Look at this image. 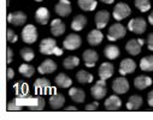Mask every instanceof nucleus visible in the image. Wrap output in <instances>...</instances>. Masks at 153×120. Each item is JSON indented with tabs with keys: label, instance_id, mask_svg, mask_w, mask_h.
Returning <instances> with one entry per match:
<instances>
[{
	"label": "nucleus",
	"instance_id": "f257e3e1",
	"mask_svg": "<svg viewBox=\"0 0 153 120\" xmlns=\"http://www.w3.org/2000/svg\"><path fill=\"white\" fill-rule=\"evenodd\" d=\"M39 49L42 54L45 55H62L63 54V49L58 48L57 42L54 38H50L46 37L39 45Z\"/></svg>",
	"mask_w": 153,
	"mask_h": 120
},
{
	"label": "nucleus",
	"instance_id": "f03ea898",
	"mask_svg": "<svg viewBox=\"0 0 153 120\" xmlns=\"http://www.w3.org/2000/svg\"><path fill=\"white\" fill-rule=\"evenodd\" d=\"M127 34V29L121 23L112 24L107 30V40L108 41H117V40L124 37Z\"/></svg>",
	"mask_w": 153,
	"mask_h": 120
},
{
	"label": "nucleus",
	"instance_id": "7ed1b4c3",
	"mask_svg": "<svg viewBox=\"0 0 153 120\" xmlns=\"http://www.w3.org/2000/svg\"><path fill=\"white\" fill-rule=\"evenodd\" d=\"M37 30L33 24H28L22 29V40L27 45H31L37 40Z\"/></svg>",
	"mask_w": 153,
	"mask_h": 120
},
{
	"label": "nucleus",
	"instance_id": "20e7f679",
	"mask_svg": "<svg viewBox=\"0 0 153 120\" xmlns=\"http://www.w3.org/2000/svg\"><path fill=\"white\" fill-rule=\"evenodd\" d=\"M82 45V40L81 36L77 34H70L66 36V38L63 41V47L68 51H75L79 49Z\"/></svg>",
	"mask_w": 153,
	"mask_h": 120
},
{
	"label": "nucleus",
	"instance_id": "39448f33",
	"mask_svg": "<svg viewBox=\"0 0 153 120\" xmlns=\"http://www.w3.org/2000/svg\"><path fill=\"white\" fill-rule=\"evenodd\" d=\"M91 94L97 100H101L106 96L107 89H106V81L105 79H101V78L99 79V81L91 88Z\"/></svg>",
	"mask_w": 153,
	"mask_h": 120
},
{
	"label": "nucleus",
	"instance_id": "423d86ee",
	"mask_svg": "<svg viewBox=\"0 0 153 120\" xmlns=\"http://www.w3.org/2000/svg\"><path fill=\"white\" fill-rule=\"evenodd\" d=\"M131 13L130 7L124 3H118L113 9V18L116 21H123L124 18L129 17Z\"/></svg>",
	"mask_w": 153,
	"mask_h": 120
},
{
	"label": "nucleus",
	"instance_id": "0eeeda50",
	"mask_svg": "<svg viewBox=\"0 0 153 120\" xmlns=\"http://www.w3.org/2000/svg\"><path fill=\"white\" fill-rule=\"evenodd\" d=\"M128 29L137 35L140 34H143L147 29V23L143 18H134V19H130L129 23H128Z\"/></svg>",
	"mask_w": 153,
	"mask_h": 120
},
{
	"label": "nucleus",
	"instance_id": "6e6552de",
	"mask_svg": "<svg viewBox=\"0 0 153 120\" xmlns=\"http://www.w3.org/2000/svg\"><path fill=\"white\" fill-rule=\"evenodd\" d=\"M143 43H145V41L142 38H131L127 42L126 49L130 55H139Z\"/></svg>",
	"mask_w": 153,
	"mask_h": 120
},
{
	"label": "nucleus",
	"instance_id": "1a4fd4ad",
	"mask_svg": "<svg viewBox=\"0 0 153 120\" xmlns=\"http://www.w3.org/2000/svg\"><path fill=\"white\" fill-rule=\"evenodd\" d=\"M112 90L116 94H126L129 90V82L127 81V78L123 76V77H118L116 79H113Z\"/></svg>",
	"mask_w": 153,
	"mask_h": 120
},
{
	"label": "nucleus",
	"instance_id": "9d476101",
	"mask_svg": "<svg viewBox=\"0 0 153 120\" xmlns=\"http://www.w3.org/2000/svg\"><path fill=\"white\" fill-rule=\"evenodd\" d=\"M34 89H35V93L37 95L47 94L52 89L51 82L46 78H39V79H36V81L34 82Z\"/></svg>",
	"mask_w": 153,
	"mask_h": 120
},
{
	"label": "nucleus",
	"instance_id": "9b49d317",
	"mask_svg": "<svg viewBox=\"0 0 153 120\" xmlns=\"http://www.w3.org/2000/svg\"><path fill=\"white\" fill-rule=\"evenodd\" d=\"M28 109L33 112H40L45 108V99L42 96H33L28 99Z\"/></svg>",
	"mask_w": 153,
	"mask_h": 120
},
{
	"label": "nucleus",
	"instance_id": "f8f14e48",
	"mask_svg": "<svg viewBox=\"0 0 153 120\" xmlns=\"http://www.w3.org/2000/svg\"><path fill=\"white\" fill-rule=\"evenodd\" d=\"M7 22L15 27H21L27 22V15L22 11H13V12L9 13Z\"/></svg>",
	"mask_w": 153,
	"mask_h": 120
},
{
	"label": "nucleus",
	"instance_id": "ddd939ff",
	"mask_svg": "<svg viewBox=\"0 0 153 120\" xmlns=\"http://www.w3.org/2000/svg\"><path fill=\"white\" fill-rule=\"evenodd\" d=\"M54 11L60 17H68L71 13V3L69 0H59L54 6Z\"/></svg>",
	"mask_w": 153,
	"mask_h": 120
},
{
	"label": "nucleus",
	"instance_id": "4468645a",
	"mask_svg": "<svg viewBox=\"0 0 153 120\" xmlns=\"http://www.w3.org/2000/svg\"><path fill=\"white\" fill-rule=\"evenodd\" d=\"M50 17H51V13L48 11L47 7H39L35 12V21L39 23L40 25H46L50 21Z\"/></svg>",
	"mask_w": 153,
	"mask_h": 120
},
{
	"label": "nucleus",
	"instance_id": "2eb2a0df",
	"mask_svg": "<svg viewBox=\"0 0 153 120\" xmlns=\"http://www.w3.org/2000/svg\"><path fill=\"white\" fill-rule=\"evenodd\" d=\"M135 70H136V64L133 59H123L120 64V73L122 76L133 73Z\"/></svg>",
	"mask_w": 153,
	"mask_h": 120
},
{
	"label": "nucleus",
	"instance_id": "dca6fc26",
	"mask_svg": "<svg viewBox=\"0 0 153 120\" xmlns=\"http://www.w3.org/2000/svg\"><path fill=\"white\" fill-rule=\"evenodd\" d=\"M104 106H105V109L110 110V112L118 110L121 108V106H122V100L116 95H112V96H110V97H107L105 100Z\"/></svg>",
	"mask_w": 153,
	"mask_h": 120
},
{
	"label": "nucleus",
	"instance_id": "f3484780",
	"mask_svg": "<svg viewBox=\"0 0 153 120\" xmlns=\"http://www.w3.org/2000/svg\"><path fill=\"white\" fill-rule=\"evenodd\" d=\"M113 72H114V67H113V65H112L111 63H108V61L102 63V64L100 65L99 70H98L99 77H100L101 79H105V81H106V79H108L110 77H112Z\"/></svg>",
	"mask_w": 153,
	"mask_h": 120
},
{
	"label": "nucleus",
	"instance_id": "a211bd4d",
	"mask_svg": "<svg viewBox=\"0 0 153 120\" xmlns=\"http://www.w3.org/2000/svg\"><path fill=\"white\" fill-rule=\"evenodd\" d=\"M83 60H85V65L86 67H94L95 63L99 60V55L93 49H86L82 54Z\"/></svg>",
	"mask_w": 153,
	"mask_h": 120
},
{
	"label": "nucleus",
	"instance_id": "6ab92c4d",
	"mask_svg": "<svg viewBox=\"0 0 153 120\" xmlns=\"http://www.w3.org/2000/svg\"><path fill=\"white\" fill-rule=\"evenodd\" d=\"M56 70H57V64L52 59H46L37 67V71L41 74H50V73H53Z\"/></svg>",
	"mask_w": 153,
	"mask_h": 120
},
{
	"label": "nucleus",
	"instance_id": "aec40b11",
	"mask_svg": "<svg viewBox=\"0 0 153 120\" xmlns=\"http://www.w3.org/2000/svg\"><path fill=\"white\" fill-rule=\"evenodd\" d=\"M48 103L51 106V108L53 110H58L60 109L64 103H65V97L63 94H59V93H54L52 96H50V100H48Z\"/></svg>",
	"mask_w": 153,
	"mask_h": 120
},
{
	"label": "nucleus",
	"instance_id": "412c9836",
	"mask_svg": "<svg viewBox=\"0 0 153 120\" xmlns=\"http://www.w3.org/2000/svg\"><path fill=\"white\" fill-rule=\"evenodd\" d=\"M65 30H66V27H65V24L62 19L57 18V19H53L51 22V32H52L53 36H56V37L60 36L65 32Z\"/></svg>",
	"mask_w": 153,
	"mask_h": 120
},
{
	"label": "nucleus",
	"instance_id": "4be33fe9",
	"mask_svg": "<svg viewBox=\"0 0 153 120\" xmlns=\"http://www.w3.org/2000/svg\"><path fill=\"white\" fill-rule=\"evenodd\" d=\"M102 38H104L102 32L97 28V29H93V30L88 34V36H87V41H88V43H89L91 46H98V45L101 43Z\"/></svg>",
	"mask_w": 153,
	"mask_h": 120
},
{
	"label": "nucleus",
	"instance_id": "5701e85b",
	"mask_svg": "<svg viewBox=\"0 0 153 120\" xmlns=\"http://www.w3.org/2000/svg\"><path fill=\"white\" fill-rule=\"evenodd\" d=\"M69 96H70V99L72 100V101H75L76 103H82V102H85V100H86V93L82 90V89H80V88H70V90H69Z\"/></svg>",
	"mask_w": 153,
	"mask_h": 120
},
{
	"label": "nucleus",
	"instance_id": "b1692460",
	"mask_svg": "<svg viewBox=\"0 0 153 120\" xmlns=\"http://www.w3.org/2000/svg\"><path fill=\"white\" fill-rule=\"evenodd\" d=\"M95 25L98 29H102L107 25L108 21H110V13L107 11H99L95 15Z\"/></svg>",
	"mask_w": 153,
	"mask_h": 120
},
{
	"label": "nucleus",
	"instance_id": "393cba45",
	"mask_svg": "<svg viewBox=\"0 0 153 120\" xmlns=\"http://www.w3.org/2000/svg\"><path fill=\"white\" fill-rule=\"evenodd\" d=\"M152 84V78L148 76H137L134 79V85L139 90H145L147 87H151Z\"/></svg>",
	"mask_w": 153,
	"mask_h": 120
},
{
	"label": "nucleus",
	"instance_id": "a878e982",
	"mask_svg": "<svg viewBox=\"0 0 153 120\" xmlns=\"http://www.w3.org/2000/svg\"><path fill=\"white\" fill-rule=\"evenodd\" d=\"M87 24V17L83 15H77L71 22V29L74 31H81Z\"/></svg>",
	"mask_w": 153,
	"mask_h": 120
},
{
	"label": "nucleus",
	"instance_id": "bb28decb",
	"mask_svg": "<svg viewBox=\"0 0 153 120\" xmlns=\"http://www.w3.org/2000/svg\"><path fill=\"white\" fill-rule=\"evenodd\" d=\"M142 102H143V100L140 95H133L129 97V100L127 102V109L128 110H137L141 108Z\"/></svg>",
	"mask_w": 153,
	"mask_h": 120
},
{
	"label": "nucleus",
	"instance_id": "cd10ccee",
	"mask_svg": "<svg viewBox=\"0 0 153 120\" xmlns=\"http://www.w3.org/2000/svg\"><path fill=\"white\" fill-rule=\"evenodd\" d=\"M13 89L17 97H25L29 91V85L23 81H18L17 83L13 84Z\"/></svg>",
	"mask_w": 153,
	"mask_h": 120
},
{
	"label": "nucleus",
	"instance_id": "c85d7f7f",
	"mask_svg": "<svg viewBox=\"0 0 153 120\" xmlns=\"http://www.w3.org/2000/svg\"><path fill=\"white\" fill-rule=\"evenodd\" d=\"M104 54L107 59L110 60H114L120 57V48L114 45H107L105 48H104Z\"/></svg>",
	"mask_w": 153,
	"mask_h": 120
},
{
	"label": "nucleus",
	"instance_id": "c756f323",
	"mask_svg": "<svg viewBox=\"0 0 153 120\" xmlns=\"http://www.w3.org/2000/svg\"><path fill=\"white\" fill-rule=\"evenodd\" d=\"M56 84L60 88H69L72 84V79L65 73H59L56 77Z\"/></svg>",
	"mask_w": 153,
	"mask_h": 120
},
{
	"label": "nucleus",
	"instance_id": "7c9ffc66",
	"mask_svg": "<svg viewBox=\"0 0 153 120\" xmlns=\"http://www.w3.org/2000/svg\"><path fill=\"white\" fill-rule=\"evenodd\" d=\"M76 79H77V82H80L81 84H89L93 82V74L85 70H81L76 73Z\"/></svg>",
	"mask_w": 153,
	"mask_h": 120
},
{
	"label": "nucleus",
	"instance_id": "2f4dec72",
	"mask_svg": "<svg viewBox=\"0 0 153 120\" xmlns=\"http://www.w3.org/2000/svg\"><path fill=\"white\" fill-rule=\"evenodd\" d=\"M77 4L83 11H93L98 6L97 0H77Z\"/></svg>",
	"mask_w": 153,
	"mask_h": 120
},
{
	"label": "nucleus",
	"instance_id": "473e14b6",
	"mask_svg": "<svg viewBox=\"0 0 153 120\" xmlns=\"http://www.w3.org/2000/svg\"><path fill=\"white\" fill-rule=\"evenodd\" d=\"M140 68L146 72H153V55H147L141 59Z\"/></svg>",
	"mask_w": 153,
	"mask_h": 120
},
{
	"label": "nucleus",
	"instance_id": "72a5a7b5",
	"mask_svg": "<svg viewBox=\"0 0 153 120\" xmlns=\"http://www.w3.org/2000/svg\"><path fill=\"white\" fill-rule=\"evenodd\" d=\"M80 64V59L76 57V55H71V57H68L64 59L63 61V66L66 68V70H72L75 67H77Z\"/></svg>",
	"mask_w": 153,
	"mask_h": 120
},
{
	"label": "nucleus",
	"instance_id": "f704fd0d",
	"mask_svg": "<svg viewBox=\"0 0 153 120\" xmlns=\"http://www.w3.org/2000/svg\"><path fill=\"white\" fill-rule=\"evenodd\" d=\"M19 73L23 76V77H27V78H30L34 73H35V67L33 65H29L27 63L19 65V68H18Z\"/></svg>",
	"mask_w": 153,
	"mask_h": 120
},
{
	"label": "nucleus",
	"instance_id": "c9c22d12",
	"mask_svg": "<svg viewBox=\"0 0 153 120\" xmlns=\"http://www.w3.org/2000/svg\"><path fill=\"white\" fill-rule=\"evenodd\" d=\"M19 54H21L22 59H23L24 61H27V63L31 61V60L35 58V53H34V51H33L31 48H29V47H24V48H22L21 52H19Z\"/></svg>",
	"mask_w": 153,
	"mask_h": 120
},
{
	"label": "nucleus",
	"instance_id": "e433bc0d",
	"mask_svg": "<svg viewBox=\"0 0 153 120\" xmlns=\"http://www.w3.org/2000/svg\"><path fill=\"white\" fill-rule=\"evenodd\" d=\"M21 99L22 97H18V99H15V100L10 101L9 105H7V110H10V112H18V110H21L22 109V105L24 102V101H21Z\"/></svg>",
	"mask_w": 153,
	"mask_h": 120
},
{
	"label": "nucleus",
	"instance_id": "4c0bfd02",
	"mask_svg": "<svg viewBox=\"0 0 153 120\" xmlns=\"http://www.w3.org/2000/svg\"><path fill=\"white\" fill-rule=\"evenodd\" d=\"M135 6L139 11L141 12H147L151 9V3L149 0H135Z\"/></svg>",
	"mask_w": 153,
	"mask_h": 120
},
{
	"label": "nucleus",
	"instance_id": "58836bf2",
	"mask_svg": "<svg viewBox=\"0 0 153 120\" xmlns=\"http://www.w3.org/2000/svg\"><path fill=\"white\" fill-rule=\"evenodd\" d=\"M6 38H7V41L10 43H16L17 40H18V36H17V34L12 29H7V31H6Z\"/></svg>",
	"mask_w": 153,
	"mask_h": 120
},
{
	"label": "nucleus",
	"instance_id": "ea45409f",
	"mask_svg": "<svg viewBox=\"0 0 153 120\" xmlns=\"http://www.w3.org/2000/svg\"><path fill=\"white\" fill-rule=\"evenodd\" d=\"M98 106H99L98 102H93V103L87 105V106L85 107V109H86L87 112H93V110H97V109H98Z\"/></svg>",
	"mask_w": 153,
	"mask_h": 120
},
{
	"label": "nucleus",
	"instance_id": "a19ab883",
	"mask_svg": "<svg viewBox=\"0 0 153 120\" xmlns=\"http://www.w3.org/2000/svg\"><path fill=\"white\" fill-rule=\"evenodd\" d=\"M147 47L149 51H153V32L147 36Z\"/></svg>",
	"mask_w": 153,
	"mask_h": 120
},
{
	"label": "nucleus",
	"instance_id": "79ce46f5",
	"mask_svg": "<svg viewBox=\"0 0 153 120\" xmlns=\"http://www.w3.org/2000/svg\"><path fill=\"white\" fill-rule=\"evenodd\" d=\"M6 53H7V64H11L12 63V59H13V52H12V49L10 47H7Z\"/></svg>",
	"mask_w": 153,
	"mask_h": 120
},
{
	"label": "nucleus",
	"instance_id": "37998d69",
	"mask_svg": "<svg viewBox=\"0 0 153 120\" xmlns=\"http://www.w3.org/2000/svg\"><path fill=\"white\" fill-rule=\"evenodd\" d=\"M147 102H148V106L149 107H153V90H151L147 94Z\"/></svg>",
	"mask_w": 153,
	"mask_h": 120
},
{
	"label": "nucleus",
	"instance_id": "c03bdc74",
	"mask_svg": "<svg viewBox=\"0 0 153 120\" xmlns=\"http://www.w3.org/2000/svg\"><path fill=\"white\" fill-rule=\"evenodd\" d=\"M13 77H15V71H13V68L9 67L7 68V81H11Z\"/></svg>",
	"mask_w": 153,
	"mask_h": 120
},
{
	"label": "nucleus",
	"instance_id": "a18cd8bd",
	"mask_svg": "<svg viewBox=\"0 0 153 120\" xmlns=\"http://www.w3.org/2000/svg\"><path fill=\"white\" fill-rule=\"evenodd\" d=\"M76 110H77V107L76 106H69L65 108V112H76Z\"/></svg>",
	"mask_w": 153,
	"mask_h": 120
},
{
	"label": "nucleus",
	"instance_id": "49530a36",
	"mask_svg": "<svg viewBox=\"0 0 153 120\" xmlns=\"http://www.w3.org/2000/svg\"><path fill=\"white\" fill-rule=\"evenodd\" d=\"M148 22H149L151 25H153V11H152V13H149V16H148Z\"/></svg>",
	"mask_w": 153,
	"mask_h": 120
},
{
	"label": "nucleus",
	"instance_id": "de8ad7c7",
	"mask_svg": "<svg viewBox=\"0 0 153 120\" xmlns=\"http://www.w3.org/2000/svg\"><path fill=\"white\" fill-rule=\"evenodd\" d=\"M101 1L105 3V4H113L114 0H101Z\"/></svg>",
	"mask_w": 153,
	"mask_h": 120
},
{
	"label": "nucleus",
	"instance_id": "09e8293b",
	"mask_svg": "<svg viewBox=\"0 0 153 120\" xmlns=\"http://www.w3.org/2000/svg\"><path fill=\"white\" fill-rule=\"evenodd\" d=\"M35 1H37V3H40V1H44V0H35Z\"/></svg>",
	"mask_w": 153,
	"mask_h": 120
}]
</instances>
